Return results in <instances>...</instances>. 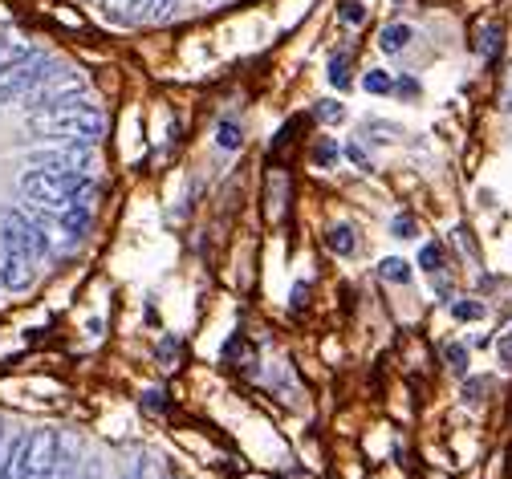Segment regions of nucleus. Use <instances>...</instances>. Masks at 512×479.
I'll return each instance as SVG.
<instances>
[{"mask_svg": "<svg viewBox=\"0 0 512 479\" xmlns=\"http://www.w3.org/2000/svg\"><path fill=\"white\" fill-rule=\"evenodd\" d=\"M452 317L476 321V317H484V305H480V301H452Z\"/></svg>", "mask_w": 512, "mask_h": 479, "instance_id": "obj_19", "label": "nucleus"}, {"mask_svg": "<svg viewBox=\"0 0 512 479\" xmlns=\"http://www.w3.org/2000/svg\"><path fill=\"white\" fill-rule=\"evenodd\" d=\"M346 159H350V163H354L358 171H374V163H370V155H366V151H362L358 143H350V147H346Z\"/></svg>", "mask_w": 512, "mask_h": 479, "instance_id": "obj_22", "label": "nucleus"}, {"mask_svg": "<svg viewBox=\"0 0 512 479\" xmlns=\"http://www.w3.org/2000/svg\"><path fill=\"white\" fill-rule=\"evenodd\" d=\"M419 268H427V272H439V268H443V248H439L435 240L419 248Z\"/></svg>", "mask_w": 512, "mask_h": 479, "instance_id": "obj_17", "label": "nucleus"}, {"mask_svg": "<svg viewBox=\"0 0 512 479\" xmlns=\"http://www.w3.org/2000/svg\"><path fill=\"white\" fill-rule=\"evenodd\" d=\"M171 5H175V0H155V17H163Z\"/></svg>", "mask_w": 512, "mask_h": 479, "instance_id": "obj_27", "label": "nucleus"}, {"mask_svg": "<svg viewBox=\"0 0 512 479\" xmlns=\"http://www.w3.org/2000/svg\"><path fill=\"white\" fill-rule=\"evenodd\" d=\"M362 90H366V94H391V90H395V74H387V70H370V74L362 78Z\"/></svg>", "mask_w": 512, "mask_h": 479, "instance_id": "obj_12", "label": "nucleus"}, {"mask_svg": "<svg viewBox=\"0 0 512 479\" xmlns=\"http://www.w3.org/2000/svg\"><path fill=\"white\" fill-rule=\"evenodd\" d=\"M496 350H500V362H504V366H512V325L500 333V346H496Z\"/></svg>", "mask_w": 512, "mask_h": 479, "instance_id": "obj_24", "label": "nucleus"}, {"mask_svg": "<svg viewBox=\"0 0 512 479\" xmlns=\"http://www.w3.org/2000/svg\"><path fill=\"white\" fill-rule=\"evenodd\" d=\"M53 252V236L41 224V212L0 208V289L25 293L37 277V260Z\"/></svg>", "mask_w": 512, "mask_h": 479, "instance_id": "obj_1", "label": "nucleus"}, {"mask_svg": "<svg viewBox=\"0 0 512 479\" xmlns=\"http://www.w3.org/2000/svg\"><path fill=\"white\" fill-rule=\"evenodd\" d=\"M313 163L322 167V171H330V167L338 163V143H334V139H322V143L313 147Z\"/></svg>", "mask_w": 512, "mask_h": 479, "instance_id": "obj_15", "label": "nucleus"}, {"mask_svg": "<svg viewBox=\"0 0 512 479\" xmlns=\"http://www.w3.org/2000/svg\"><path fill=\"white\" fill-rule=\"evenodd\" d=\"M25 439H29V435H17L13 443H5V451H0V479H21V459H25Z\"/></svg>", "mask_w": 512, "mask_h": 479, "instance_id": "obj_8", "label": "nucleus"}, {"mask_svg": "<svg viewBox=\"0 0 512 479\" xmlns=\"http://www.w3.org/2000/svg\"><path fill=\"white\" fill-rule=\"evenodd\" d=\"M500 37H504V33H500V25H484V29L476 33V53H480V57H492V53H496V45H500Z\"/></svg>", "mask_w": 512, "mask_h": 479, "instance_id": "obj_14", "label": "nucleus"}, {"mask_svg": "<svg viewBox=\"0 0 512 479\" xmlns=\"http://www.w3.org/2000/svg\"><path fill=\"white\" fill-rule=\"evenodd\" d=\"M330 82H334L338 90L350 86V53H334V57H330Z\"/></svg>", "mask_w": 512, "mask_h": 479, "instance_id": "obj_13", "label": "nucleus"}, {"mask_svg": "<svg viewBox=\"0 0 512 479\" xmlns=\"http://www.w3.org/2000/svg\"><path fill=\"white\" fill-rule=\"evenodd\" d=\"M45 65H49V57L37 53V49H21L17 57H9L5 65H0V106H9L13 98H25L29 86L41 78Z\"/></svg>", "mask_w": 512, "mask_h": 479, "instance_id": "obj_4", "label": "nucleus"}, {"mask_svg": "<svg viewBox=\"0 0 512 479\" xmlns=\"http://www.w3.org/2000/svg\"><path fill=\"white\" fill-rule=\"evenodd\" d=\"M500 110H504V114H512V70H508V78H504V94H500Z\"/></svg>", "mask_w": 512, "mask_h": 479, "instance_id": "obj_25", "label": "nucleus"}, {"mask_svg": "<svg viewBox=\"0 0 512 479\" xmlns=\"http://www.w3.org/2000/svg\"><path fill=\"white\" fill-rule=\"evenodd\" d=\"M106 17L135 25L143 17H155V0H106Z\"/></svg>", "mask_w": 512, "mask_h": 479, "instance_id": "obj_6", "label": "nucleus"}, {"mask_svg": "<svg viewBox=\"0 0 512 479\" xmlns=\"http://www.w3.org/2000/svg\"><path fill=\"white\" fill-rule=\"evenodd\" d=\"M326 244H330V252H338V256H354V252H358V232L346 228V224H338V228L326 236Z\"/></svg>", "mask_w": 512, "mask_h": 479, "instance_id": "obj_9", "label": "nucleus"}, {"mask_svg": "<svg viewBox=\"0 0 512 479\" xmlns=\"http://www.w3.org/2000/svg\"><path fill=\"white\" fill-rule=\"evenodd\" d=\"M74 479H98V463H86L82 475H74Z\"/></svg>", "mask_w": 512, "mask_h": 479, "instance_id": "obj_26", "label": "nucleus"}, {"mask_svg": "<svg viewBox=\"0 0 512 479\" xmlns=\"http://www.w3.org/2000/svg\"><path fill=\"white\" fill-rule=\"evenodd\" d=\"M313 114H317V118H322V122H330V126L346 118V110H342V102H334V98H322V102H317V106H313Z\"/></svg>", "mask_w": 512, "mask_h": 479, "instance_id": "obj_16", "label": "nucleus"}, {"mask_svg": "<svg viewBox=\"0 0 512 479\" xmlns=\"http://www.w3.org/2000/svg\"><path fill=\"white\" fill-rule=\"evenodd\" d=\"M281 191H289V179L285 175H273V183H269V212L273 216H281Z\"/></svg>", "mask_w": 512, "mask_h": 479, "instance_id": "obj_20", "label": "nucleus"}, {"mask_svg": "<svg viewBox=\"0 0 512 479\" xmlns=\"http://www.w3.org/2000/svg\"><path fill=\"white\" fill-rule=\"evenodd\" d=\"M378 277H382V281H395V285H407V281H411V264L399 260V256H391V260L378 264Z\"/></svg>", "mask_w": 512, "mask_h": 479, "instance_id": "obj_11", "label": "nucleus"}, {"mask_svg": "<svg viewBox=\"0 0 512 479\" xmlns=\"http://www.w3.org/2000/svg\"><path fill=\"white\" fill-rule=\"evenodd\" d=\"M240 143H244V130H240V122H220L216 126V147L220 151H240Z\"/></svg>", "mask_w": 512, "mask_h": 479, "instance_id": "obj_10", "label": "nucleus"}, {"mask_svg": "<svg viewBox=\"0 0 512 479\" xmlns=\"http://www.w3.org/2000/svg\"><path fill=\"white\" fill-rule=\"evenodd\" d=\"M21 195L41 212H61V208H74V203H90L94 199V175L90 171H70V167H41L29 163L17 179Z\"/></svg>", "mask_w": 512, "mask_h": 479, "instance_id": "obj_3", "label": "nucleus"}, {"mask_svg": "<svg viewBox=\"0 0 512 479\" xmlns=\"http://www.w3.org/2000/svg\"><path fill=\"white\" fill-rule=\"evenodd\" d=\"M411 41H415V29H411V25H403V21H395V25H387V29L378 33V49L387 53V57L403 53V49H407Z\"/></svg>", "mask_w": 512, "mask_h": 479, "instance_id": "obj_7", "label": "nucleus"}, {"mask_svg": "<svg viewBox=\"0 0 512 479\" xmlns=\"http://www.w3.org/2000/svg\"><path fill=\"white\" fill-rule=\"evenodd\" d=\"M391 232H395L399 240H411L419 228H415V220H411V216H395V220H391Z\"/></svg>", "mask_w": 512, "mask_h": 479, "instance_id": "obj_23", "label": "nucleus"}, {"mask_svg": "<svg viewBox=\"0 0 512 479\" xmlns=\"http://www.w3.org/2000/svg\"><path fill=\"white\" fill-rule=\"evenodd\" d=\"M443 362L452 366L456 374H464V370H468V350H464V346H443Z\"/></svg>", "mask_w": 512, "mask_h": 479, "instance_id": "obj_18", "label": "nucleus"}, {"mask_svg": "<svg viewBox=\"0 0 512 479\" xmlns=\"http://www.w3.org/2000/svg\"><path fill=\"white\" fill-rule=\"evenodd\" d=\"M61 459V439L57 431H33L25 439V459H21V479H49Z\"/></svg>", "mask_w": 512, "mask_h": 479, "instance_id": "obj_5", "label": "nucleus"}, {"mask_svg": "<svg viewBox=\"0 0 512 479\" xmlns=\"http://www.w3.org/2000/svg\"><path fill=\"white\" fill-rule=\"evenodd\" d=\"M122 479H143V463H135V467H131V471H126Z\"/></svg>", "mask_w": 512, "mask_h": 479, "instance_id": "obj_28", "label": "nucleus"}, {"mask_svg": "<svg viewBox=\"0 0 512 479\" xmlns=\"http://www.w3.org/2000/svg\"><path fill=\"white\" fill-rule=\"evenodd\" d=\"M338 17H342L346 25H362V21H366V9L358 5V0H342V9H338Z\"/></svg>", "mask_w": 512, "mask_h": 479, "instance_id": "obj_21", "label": "nucleus"}, {"mask_svg": "<svg viewBox=\"0 0 512 479\" xmlns=\"http://www.w3.org/2000/svg\"><path fill=\"white\" fill-rule=\"evenodd\" d=\"M29 134L41 143H57V147H98L106 134V110L90 98V94H74L61 98L53 106L29 110Z\"/></svg>", "mask_w": 512, "mask_h": 479, "instance_id": "obj_2", "label": "nucleus"}]
</instances>
